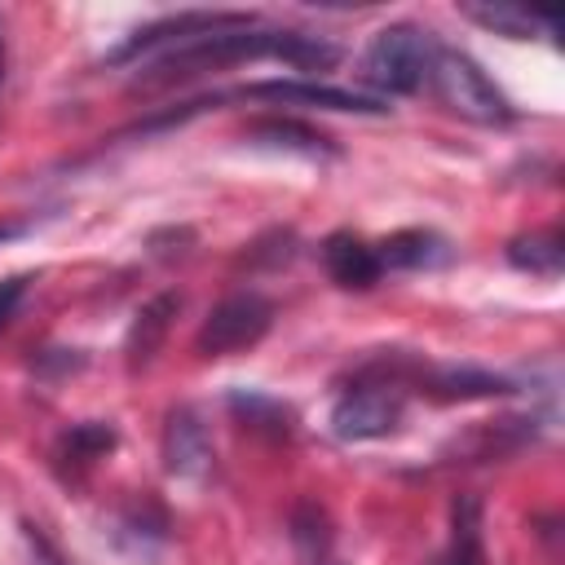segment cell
I'll return each instance as SVG.
<instances>
[{
	"label": "cell",
	"instance_id": "obj_10",
	"mask_svg": "<svg viewBox=\"0 0 565 565\" xmlns=\"http://www.w3.org/2000/svg\"><path fill=\"white\" fill-rule=\"evenodd\" d=\"M177 305H181V300H177L172 291H163V296H154V300H146V305L137 309V318H132V327H128V340H124L128 371L150 366V358L159 353V344H163V335H168V327H172Z\"/></svg>",
	"mask_w": 565,
	"mask_h": 565
},
{
	"label": "cell",
	"instance_id": "obj_7",
	"mask_svg": "<svg viewBox=\"0 0 565 565\" xmlns=\"http://www.w3.org/2000/svg\"><path fill=\"white\" fill-rule=\"evenodd\" d=\"M247 97H269L282 106H318V110H353V115H384L388 106L380 97L353 93V88H331L318 79H256L243 88Z\"/></svg>",
	"mask_w": 565,
	"mask_h": 565
},
{
	"label": "cell",
	"instance_id": "obj_11",
	"mask_svg": "<svg viewBox=\"0 0 565 565\" xmlns=\"http://www.w3.org/2000/svg\"><path fill=\"white\" fill-rule=\"evenodd\" d=\"M437 565H486V552H481V503L472 494H459L450 503V547L437 556Z\"/></svg>",
	"mask_w": 565,
	"mask_h": 565
},
{
	"label": "cell",
	"instance_id": "obj_5",
	"mask_svg": "<svg viewBox=\"0 0 565 565\" xmlns=\"http://www.w3.org/2000/svg\"><path fill=\"white\" fill-rule=\"evenodd\" d=\"M402 424V393L393 384H358L335 397L331 433L340 441H375Z\"/></svg>",
	"mask_w": 565,
	"mask_h": 565
},
{
	"label": "cell",
	"instance_id": "obj_14",
	"mask_svg": "<svg viewBox=\"0 0 565 565\" xmlns=\"http://www.w3.org/2000/svg\"><path fill=\"white\" fill-rule=\"evenodd\" d=\"M463 13L499 35H512V40H530L534 31H556L552 13H534V9H516V4H463Z\"/></svg>",
	"mask_w": 565,
	"mask_h": 565
},
{
	"label": "cell",
	"instance_id": "obj_9",
	"mask_svg": "<svg viewBox=\"0 0 565 565\" xmlns=\"http://www.w3.org/2000/svg\"><path fill=\"white\" fill-rule=\"evenodd\" d=\"M322 265H327V274H331L340 287H371V282L384 274L375 247L362 243V238L349 234V230H340V234H331V238L322 243Z\"/></svg>",
	"mask_w": 565,
	"mask_h": 565
},
{
	"label": "cell",
	"instance_id": "obj_16",
	"mask_svg": "<svg viewBox=\"0 0 565 565\" xmlns=\"http://www.w3.org/2000/svg\"><path fill=\"white\" fill-rule=\"evenodd\" d=\"M252 141L278 146V150H300V154H327V150H335L322 132H313L305 124H291V119H260V124H252Z\"/></svg>",
	"mask_w": 565,
	"mask_h": 565
},
{
	"label": "cell",
	"instance_id": "obj_3",
	"mask_svg": "<svg viewBox=\"0 0 565 565\" xmlns=\"http://www.w3.org/2000/svg\"><path fill=\"white\" fill-rule=\"evenodd\" d=\"M428 79H433L437 97H441L455 115H463V119H472V124H508V119H512V102H508V97L499 93V84H494L468 53H459V49L437 44V49H433V62H428Z\"/></svg>",
	"mask_w": 565,
	"mask_h": 565
},
{
	"label": "cell",
	"instance_id": "obj_1",
	"mask_svg": "<svg viewBox=\"0 0 565 565\" xmlns=\"http://www.w3.org/2000/svg\"><path fill=\"white\" fill-rule=\"evenodd\" d=\"M256 57H278L296 71H331L340 62V49L331 40L305 35V31H260L252 26H225V31H207L194 40H181L172 49H159V57L150 66H141L137 88H159L199 71H216L230 62H256Z\"/></svg>",
	"mask_w": 565,
	"mask_h": 565
},
{
	"label": "cell",
	"instance_id": "obj_21",
	"mask_svg": "<svg viewBox=\"0 0 565 565\" xmlns=\"http://www.w3.org/2000/svg\"><path fill=\"white\" fill-rule=\"evenodd\" d=\"M22 230H26V221H0V243H4V238H18Z\"/></svg>",
	"mask_w": 565,
	"mask_h": 565
},
{
	"label": "cell",
	"instance_id": "obj_8",
	"mask_svg": "<svg viewBox=\"0 0 565 565\" xmlns=\"http://www.w3.org/2000/svg\"><path fill=\"white\" fill-rule=\"evenodd\" d=\"M163 468L172 477H203L212 468V437L194 406L168 411L163 424Z\"/></svg>",
	"mask_w": 565,
	"mask_h": 565
},
{
	"label": "cell",
	"instance_id": "obj_4",
	"mask_svg": "<svg viewBox=\"0 0 565 565\" xmlns=\"http://www.w3.org/2000/svg\"><path fill=\"white\" fill-rule=\"evenodd\" d=\"M274 322V305L256 291H234L225 296L199 327V353L207 358H225V353H238V349H252Z\"/></svg>",
	"mask_w": 565,
	"mask_h": 565
},
{
	"label": "cell",
	"instance_id": "obj_12",
	"mask_svg": "<svg viewBox=\"0 0 565 565\" xmlns=\"http://www.w3.org/2000/svg\"><path fill=\"white\" fill-rule=\"evenodd\" d=\"M375 256H380V269H419V265L446 260V243L433 230H402V234H388L375 247Z\"/></svg>",
	"mask_w": 565,
	"mask_h": 565
},
{
	"label": "cell",
	"instance_id": "obj_17",
	"mask_svg": "<svg viewBox=\"0 0 565 565\" xmlns=\"http://www.w3.org/2000/svg\"><path fill=\"white\" fill-rule=\"evenodd\" d=\"M433 388L441 397H494V393H512V384L503 375L477 371V366H446L433 375Z\"/></svg>",
	"mask_w": 565,
	"mask_h": 565
},
{
	"label": "cell",
	"instance_id": "obj_15",
	"mask_svg": "<svg viewBox=\"0 0 565 565\" xmlns=\"http://www.w3.org/2000/svg\"><path fill=\"white\" fill-rule=\"evenodd\" d=\"M291 539H296L305 565H327L331 561V521L318 503H300L291 512Z\"/></svg>",
	"mask_w": 565,
	"mask_h": 565
},
{
	"label": "cell",
	"instance_id": "obj_18",
	"mask_svg": "<svg viewBox=\"0 0 565 565\" xmlns=\"http://www.w3.org/2000/svg\"><path fill=\"white\" fill-rule=\"evenodd\" d=\"M230 411L243 419V424H252V428H269V433H287L291 428V411L282 406V402H274V397H265V393H230Z\"/></svg>",
	"mask_w": 565,
	"mask_h": 565
},
{
	"label": "cell",
	"instance_id": "obj_13",
	"mask_svg": "<svg viewBox=\"0 0 565 565\" xmlns=\"http://www.w3.org/2000/svg\"><path fill=\"white\" fill-rule=\"evenodd\" d=\"M508 260L525 274H539V278H556L561 274V260H565V238L556 230H534V234H521L508 243Z\"/></svg>",
	"mask_w": 565,
	"mask_h": 565
},
{
	"label": "cell",
	"instance_id": "obj_22",
	"mask_svg": "<svg viewBox=\"0 0 565 565\" xmlns=\"http://www.w3.org/2000/svg\"><path fill=\"white\" fill-rule=\"evenodd\" d=\"M0 79H4V40H0Z\"/></svg>",
	"mask_w": 565,
	"mask_h": 565
},
{
	"label": "cell",
	"instance_id": "obj_19",
	"mask_svg": "<svg viewBox=\"0 0 565 565\" xmlns=\"http://www.w3.org/2000/svg\"><path fill=\"white\" fill-rule=\"evenodd\" d=\"M110 446H115V428L110 424H79V428H71L62 437V455H71L75 463H93Z\"/></svg>",
	"mask_w": 565,
	"mask_h": 565
},
{
	"label": "cell",
	"instance_id": "obj_6",
	"mask_svg": "<svg viewBox=\"0 0 565 565\" xmlns=\"http://www.w3.org/2000/svg\"><path fill=\"white\" fill-rule=\"evenodd\" d=\"M256 18L243 13V9H185V13H172V18H159L150 26H141L128 44H119L110 53V62H128L146 49H172L181 40H194V35H207V31H225V26H252Z\"/></svg>",
	"mask_w": 565,
	"mask_h": 565
},
{
	"label": "cell",
	"instance_id": "obj_20",
	"mask_svg": "<svg viewBox=\"0 0 565 565\" xmlns=\"http://www.w3.org/2000/svg\"><path fill=\"white\" fill-rule=\"evenodd\" d=\"M22 296H26V278H4L0 282V327L13 318V309L22 305Z\"/></svg>",
	"mask_w": 565,
	"mask_h": 565
},
{
	"label": "cell",
	"instance_id": "obj_2",
	"mask_svg": "<svg viewBox=\"0 0 565 565\" xmlns=\"http://www.w3.org/2000/svg\"><path fill=\"white\" fill-rule=\"evenodd\" d=\"M437 40L428 31H419L415 22H388L371 35L366 53H362V79L380 93H415L428 79V62H433Z\"/></svg>",
	"mask_w": 565,
	"mask_h": 565
}]
</instances>
